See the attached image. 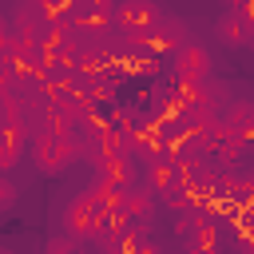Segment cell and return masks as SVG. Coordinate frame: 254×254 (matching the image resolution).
Returning a JSON list of instances; mask_svg holds the SVG:
<instances>
[{"instance_id": "52a82bcc", "label": "cell", "mask_w": 254, "mask_h": 254, "mask_svg": "<svg viewBox=\"0 0 254 254\" xmlns=\"http://www.w3.org/2000/svg\"><path fill=\"white\" fill-rule=\"evenodd\" d=\"M143 179H147V187H151L155 194H167V190L179 183V159H175V151H159L155 159H147Z\"/></svg>"}, {"instance_id": "5b68a950", "label": "cell", "mask_w": 254, "mask_h": 254, "mask_svg": "<svg viewBox=\"0 0 254 254\" xmlns=\"http://www.w3.org/2000/svg\"><path fill=\"white\" fill-rule=\"evenodd\" d=\"M187 28H183V20H175V16H167V12H159L155 20H151V28H147V36H151V52L155 56H171L187 36H183Z\"/></svg>"}, {"instance_id": "3957f363", "label": "cell", "mask_w": 254, "mask_h": 254, "mask_svg": "<svg viewBox=\"0 0 254 254\" xmlns=\"http://www.w3.org/2000/svg\"><path fill=\"white\" fill-rule=\"evenodd\" d=\"M171 64H175V79H206L210 75V52L198 40H183L171 52Z\"/></svg>"}, {"instance_id": "8fae6325", "label": "cell", "mask_w": 254, "mask_h": 254, "mask_svg": "<svg viewBox=\"0 0 254 254\" xmlns=\"http://www.w3.org/2000/svg\"><path fill=\"white\" fill-rule=\"evenodd\" d=\"M24 127H4V151H0V171L8 175L16 163H20V147H24Z\"/></svg>"}, {"instance_id": "30bf717a", "label": "cell", "mask_w": 254, "mask_h": 254, "mask_svg": "<svg viewBox=\"0 0 254 254\" xmlns=\"http://www.w3.org/2000/svg\"><path fill=\"white\" fill-rule=\"evenodd\" d=\"M119 214H127L135 222H151V214H155V190L151 187H143V190H131L127 187V198H123Z\"/></svg>"}, {"instance_id": "9a60e30c", "label": "cell", "mask_w": 254, "mask_h": 254, "mask_svg": "<svg viewBox=\"0 0 254 254\" xmlns=\"http://www.w3.org/2000/svg\"><path fill=\"white\" fill-rule=\"evenodd\" d=\"M250 48H254V24H250Z\"/></svg>"}, {"instance_id": "277c9868", "label": "cell", "mask_w": 254, "mask_h": 254, "mask_svg": "<svg viewBox=\"0 0 254 254\" xmlns=\"http://www.w3.org/2000/svg\"><path fill=\"white\" fill-rule=\"evenodd\" d=\"M159 12L155 0H115V32H147Z\"/></svg>"}, {"instance_id": "7c38bea8", "label": "cell", "mask_w": 254, "mask_h": 254, "mask_svg": "<svg viewBox=\"0 0 254 254\" xmlns=\"http://www.w3.org/2000/svg\"><path fill=\"white\" fill-rule=\"evenodd\" d=\"M75 242H79V238L67 230V234H56V238H48V246H44V250H48V254H67Z\"/></svg>"}, {"instance_id": "ba28073f", "label": "cell", "mask_w": 254, "mask_h": 254, "mask_svg": "<svg viewBox=\"0 0 254 254\" xmlns=\"http://www.w3.org/2000/svg\"><path fill=\"white\" fill-rule=\"evenodd\" d=\"M214 36H218L222 48H242V44H250V20L238 8H226L214 24Z\"/></svg>"}, {"instance_id": "6da1fadb", "label": "cell", "mask_w": 254, "mask_h": 254, "mask_svg": "<svg viewBox=\"0 0 254 254\" xmlns=\"http://www.w3.org/2000/svg\"><path fill=\"white\" fill-rule=\"evenodd\" d=\"M83 155L75 131H36L32 139V163L40 175H64Z\"/></svg>"}, {"instance_id": "9c48e42d", "label": "cell", "mask_w": 254, "mask_h": 254, "mask_svg": "<svg viewBox=\"0 0 254 254\" xmlns=\"http://www.w3.org/2000/svg\"><path fill=\"white\" fill-rule=\"evenodd\" d=\"M222 123H226V131H234L238 139L254 143V103H246V99L230 103V107L222 111Z\"/></svg>"}, {"instance_id": "5bb4252c", "label": "cell", "mask_w": 254, "mask_h": 254, "mask_svg": "<svg viewBox=\"0 0 254 254\" xmlns=\"http://www.w3.org/2000/svg\"><path fill=\"white\" fill-rule=\"evenodd\" d=\"M238 12H242L250 24H254V0H242V4H238Z\"/></svg>"}, {"instance_id": "7a4b0ae2", "label": "cell", "mask_w": 254, "mask_h": 254, "mask_svg": "<svg viewBox=\"0 0 254 254\" xmlns=\"http://www.w3.org/2000/svg\"><path fill=\"white\" fill-rule=\"evenodd\" d=\"M111 218H115V214H107V210L99 206V198H95L91 190H83V194H75V198L67 202V210H64V230H71L75 238H95Z\"/></svg>"}, {"instance_id": "4fadbf2b", "label": "cell", "mask_w": 254, "mask_h": 254, "mask_svg": "<svg viewBox=\"0 0 254 254\" xmlns=\"http://www.w3.org/2000/svg\"><path fill=\"white\" fill-rule=\"evenodd\" d=\"M12 202H16V187H12L8 179H4V183H0V210H8Z\"/></svg>"}, {"instance_id": "8992f818", "label": "cell", "mask_w": 254, "mask_h": 254, "mask_svg": "<svg viewBox=\"0 0 254 254\" xmlns=\"http://www.w3.org/2000/svg\"><path fill=\"white\" fill-rule=\"evenodd\" d=\"M95 175L103 183H115V187H131L135 179V155L131 151H107L95 159Z\"/></svg>"}]
</instances>
